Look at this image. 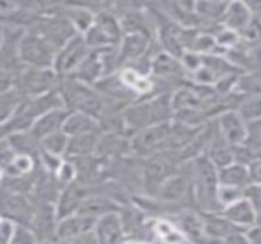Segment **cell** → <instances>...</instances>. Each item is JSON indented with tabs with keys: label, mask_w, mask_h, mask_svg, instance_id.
Listing matches in <instances>:
<instances>
[{
	"label": "cell",
	"mask_w": 261,
	"mask_h": 244,
	"mask_svg": "<svg viewBox=\"0 0 261 244\" xmlns=\"http://www.w3.org/2000/svg\"><path fill=\"white\" fill-rule=\"evenodd\" d=\"M173 119L171 93H154L127 104L121 113L122 133L128 138L135 131Z\"/></svg>",
	"instance_id": "cell-1"
},
{
	"label": "cell",
	"mask_w": 261,
	"mask_h": 244,
	"mask_svg": "<svg viewBox=\"0 0 261 244\" xmlns=\"http://www.w3.org/2000/svg\"><path fill=\"white\" fill-rule=\"evenodd\" d=\"M193 176V199L194 203L200 208L202 214L220 212L222 206L217 199L219 189V176L214 164L205 156H199L187 162Z\"/></svg>",
	"instance_id": "cell-2"
},
{
	"label": "cell",
	"mask_w": 261,
	"mask_h": 244,
	"mask_svg": "<svg viewBox=\"0 0 261 244\" xmlns=\"http://www.w3.org/2000/svg\"><path fill=\"white\" fill-rule=\"evenodd\" d=\"M57 90L67 110L83 112L99 121L104 110V99L93 86L81 83L72 76H58Z\"/></svg>",
	"instance_id": "cell-3"
},
{
	"label": "cell",
	"mask_w": 261,
	"mask_h": 244,
	"mask_svg": "<svg viewBox=\"0 0 261 244\" xmlns=\"http://www.w3.org/2000/svg\"><path fill=\"white\" fill-rule=\"evenodd\" d=\"M177 151L164 150L141 159V186L147 196H154L158 188L180 167Z\"/></svg>",
	"instance_id": "cell-4"
},
{
	"label": "cell",
	"mask_w": 261,
	"mask_h": 244,
	"mask_svg": "<svg viewBox=\"0 0 261 244\" xmlns=\"http://www.w3.org/2000/svg\"><path fill=\"white\" fill-rule=\"evenodd\" d=\"M26 31L40 35L55 50H58L75 34H78L75 28L57 12H37Z\"/></svg>",
	"instance_id": "cell-5"
},
{
	"label": "cell",
	"mask_w": 261,
	"mask_h": 244,
	"mask_svg": "<svg viewBox=\"0 0 261 244\" xmlns=\"http://www.w3.org/2000/svg\"><path fill=\"white\" fill-rule=\"evenodd\" d=\"M168 206H182L193 200V176L188 164H182L151 196Z\"/></svg>",
	"instance_id": "cell-6"
},
{
	"label": "cell",
	"mask_w": 261,
	"mask_h": 244,
	"mask_svg": "<svg viewBox=\"0 0 261 244\" xmlns=\"http://www.w3.org/2000/svg\"><path fill=\"white\" fill-rule=\"evenodd\" d=\"M58 84V75L52 69H37L23 66L12 78V89L18 92L21 98H31L37 95L55 90Z\"/></svg>",
	"instance_id": "cell-7"
},
{
	"label": "cell",
	"mask_w": 261,
	"mask_h": 244,
	"mask_svg": "<svg viewBox=\"0 0 261 244\" xmlns=\"http://www.w3.org/2000/svg\"><path fill=\"white\" fill-rule=\"evenodd\" d=\"M55 49L40 35L24 31L17 44V55L21 66L37 69H52Z\"/></svg>",
	"instance_id": "cell-8"
},
{
	"label": "cell",
	"mask_w": 261,
	"mask_h": 244,
	"mask_svg": "<svg viewBox=\"0 0 261 244\" xmlns=\"http://www.w3.org/2000/svg\"><path fill=\"white\" fill-rule=\"evenodd\" d=\"M170 124H171V121L153 124V125L144 127V128L135 131L133 134H130L128 136L130 154H133L139 159H144L150 154L167 150Z\"/></svg>",
	"instance_id": "cell-9"
},
{
	"label": "cell",
	"mask_w": 261,
	"mask_h": 244,
	"mask_svg": "<svg viewBox=\"0 0 261 244\" xmlns=\"http://www.w3.org/2000/svg\"><path fill=\"white\" fill-rule=\"evenodd\" d=\"M93 223H95V219H90L76 212L57 219L52 238L57 241H72V243L93 241L96 243L95 235L92 232Z\"/></svg>",
	"instance_id": "cell-10"
},
{
	"label": "cell",
	"mask_w": 261,
	"mask_h": 244,
	"mask_svg": "<svg viewBox=\"0 0 261 244\" xmlns=\"http://www.w3.org/2000/svg\"><path fill=\"white\" fill-rule=\"evenodd\" d=\"M90 47L86 44L81 34H75L70 40H67L57 52L52 64V70L58 76H70L78 64L89 53Z\"/></svg>",
	"instance_id": "cell-11"
},
{
	"label": "cell",
	"mask_w": 261,
	"mask_h": 244,
	"mask_svg": "<svg viewBox=\"0 0 261 244\" xmlns=\"http://www.w3.org/2000/svg\"><path fill=\"white\" fill-rule=\"evenodd\" d=\"M34 212V205L24 193L12 191L0 186V217L17 225L29 226Z\"/></svg>",
	"instance_id": "cell-12"
},
{
	"label": "cell",
	"mask_w": 261,
	"mask_h": 244,
	"mask_svg": "<svg viewBox=\"0 0 261 244\" xmlns=\"http://www.w3.org/2000/svg\"><path fill=\"white\" fill-rule=\"evenodd\" d=\"M156 44V37L145 32H127L122 35L116 46L118 58L121 67L139 60L145 53H148Z\"/></svg>",
	"instance_id": "cell-13"
},
{
	"label": "cell",
	"mask_w": 261,
	"mask_h": 244,
	"mask_svg": "<svg viewBox=\"0 0 261 244\" xmlns=\"http://www.w3.org/2000/svg\"><path fill=\"white\" fill-rule=\"evenodd\" d=\"M96 243H122L125 241L124 225L119 211L107 212L95 219L92 229Z\"/></svg>",
	"instance_id": "cell-14"
},
{
	"label": "cell",
	"mask_w": 261,
	"mask_h": 244,
	"mask_svg": "<svg viewBox=\"0 0 261 244\" xmlns=\"http://www.w3.org/2000/svg\"><path fill=\"white\" fill-rule=\"evenodd\" d=\"M216 124L223 139L232 147L243 144L246 138V122L237 115L236 110H225L217 115Z\"/></svg>",
	"instance_id": "cell-15"
},
{
	"label": "cell",
	"mask_w": 261,
	"mask_h": 244,
	"mask_svg": "<svg viewBox=\"0 0 261 244\" xmlns=\"http://www.w3.org/2000/svg\"><path fill=\"white\" fill-rule=\"evenodd\" d=\"M220 214L231 222L234 226L240 229H246L252 225H257L260 220V214L254 209V206L243 197L232 202L231 205H226L222 208Z\"/></svg>",
	"instance_id": "cell-16"
},
{
	"label": "cell",
	"mask_w": 261,
	"mask_h": 244,
	"mask_svg": "<svg viewBox=\"0 0 261 244\" xmlns=\"http://www.w3.org/2000/svg\"><path fill=\"white\" fill-rule=\"evenodd\" d=\"M122 205L115 200L113 197H110L109 194H87L81 203L76 208V214L90 217V219H98L107 212H115V211H121Z\"/></svg>",
	"instance_id": "cell-17"
},
{
	"label": "cell",
	"mask_w": 261,
	"mask_h": 244,
	"mask_svg": "<svg viewBox=\"0 0 261 244\" xmlns=\"http://www.w3.org/2000/svg\"><path fill=\"white\" fill-rule=\"evenodd\" d=\"M176 228L182 232L187 241H203V217L193 209L182 208L174 212Z\"/></svg>",
	"instance_id": "cell-18"
},
{
	"label": "cell",
	"mask_w": 261,
	"mask_h": 244,
	"mask_svg": "<svg viewBox=\"0 0 261 244\" xmlns=\"http://www.w3.org/2000/svg\"><path fill=\"white\" fill-rule=\"evenodd\" d=\"M67 109L66 107H57V109H50L47 112H44L43 115H40L35 122L32 124V127L29 128V131L40 141L41 138L57 133V131H63V124L67 115Z\"/></svg>",
	"instance_id": "cell-19"
},
{
	"label": "cell",
	"mask_w": 261,
	"mask_h": 244,
	"mask_svg": "<svg viewBox=\"0 0 261 244\" xmlns=\"http://www.w3.org/2000/svg\"><path fill=\"white\" fill-rule=\"evenodd\" d=\"M257 15L258 14H254L246 3L240 0H229L222 18V26L240 34Z\"/></svg>",
	"instance_id": "cell-20"
},
{
	"label": "cell",
	"mask_w": 261,
	"mask_h": 244,
	"mask_svg": "<svg viewBox=\"0 0 261 244\" xmlns=\"http://www.w3.org/2000/svg\"><path fill=\"white\" fill-rule=\"evenodd\" d=\"M70 76L90 86H93L99 78H102L104 67L101 60V49H90Z\"/></svg>",
	"instance_id": "cell-21"
},
{
	"label": "cell",
	"mask_w": 261,
	"mask_h": 244,
	"mask_svg": "<svg viewBox=\"0 0 261 244\" xmlns=\"http://www.w3.org/2000/svg\"><path fill=\"white\" fill-rule=\"evenodd\" d=\"M92 131H102V127L95 116L83 112H67L63 124V133L67 136H76Z\"/></svg>",
	"instance_id": "cell-22"
},
{
	"label": "cell",
	"mask_w": 261,
	"mask_h": 244,
	"mask_svg": "<svg viewBox=\"0 0 261 244\" xmlns=\"http://www.w3.org/2000/svg\"><path fill=\"white\" fill-rule=\"evenodd\" d=\"M101 133L102 131H92V133L69 136L67 138V147H66L64 157H67V159H76V157L93 156Z\"/></svg>",
	"instance_id": "cell-23"
},
{
	"label": "cell",
	"mask_w": 261,
	"mask_h": 244,
	"mask_svg": "<svg viewBox=\"0 0 261 244\" xmlns=\"http://www.w3.org/2000/svg\"><path fill=\"white\" fill-rule=\"evenodd\" d=\"M50 12H57L60 14L61 17H64L73 28L78 34H83L93 21V17L95 14L86 8H81V6H76V5H70V3H63L60 5L58 8H55L54 11Z\"/></svg>",
	"instance_id": "cell-24"
},
{
	"label": "cell",
	"mask_w": 261,
	"mask_h": 244,
	"mask_svg": "<svg viewBox=\"0 0 261 244\" xmlns=\"http://www.w3.org/2000/svg\"><path fill=\"white\" fill-rule=\"evenodd\" d=\"M219 183L236 186V188H245L248 183H251L248 167L239 162H231L229 165H225L222 168H217Z\"/></svg>",
	"instance_id": "cell-25"
},
{
	"label": "cell",
	"mask_w": 261,
	"mask_h": 244,
	"mask_svg": "<svg viewBox=\"0 0 261 244\" xmlns=\"http://www.w3.org/2000/svg\"><path fill=\"white\" fill-rule=\"evenodd\" d=\"M5 138H6V141H8V144L14 153L29 154L34 157H37L40 153V141L29 130L15 131V133H11Z\"/></svg>",
	"instance_id": "cell-26"
},
{
	"label": "cell",
	"mask_w": 261,
	"mask_h": 244,
	"mask_svg": "<svg viewBox=\"0 0 261 244\" xmlns=\"http://www.w3.org/2000/svg\"><path fill=\"white\" fill-rule=\"evenodd\" d=\"M232 92H236L242 96L260 95V73H258V70L240 72Z\"/></svg>",
	"instance_id": "cell-27"
},
{
	"label": "cell",
	"mask_w": 261,
	"mask_h": 244,
	"mask_svg": "<svg viewBox=\"0 0 261 244\" xmlns=\"http://www.w3.org/2000/svg\"><path fill=\"white\" fill-rule=\"evenodd\" d=\"M237 115L245 121V122H252L261 119V104L260 95L254 96H245L240 104L236 109Z\"/></svg>",
	"instance_id": "cell-28"
},
{
	"label": "cell",
	"mask_w": 261,
	"mask_h": 244,
	"mask_svg": "<svg viewBox=\"0 0 261 244\" xmlns=\"http://www.w3.org/2000/svg\"><path fill=\"white\" fill-rule=\"evenodd\" d=\"M67 138L69 136L66 133H63V131H57V133L47 134V136L40 139V148L47 151V153H52L55 156L64 157L66 147H67Z\"/></svg>",
	"instance_id": "cell-29"
},
{
	"label": "cell",
	"mask_w": 261,
	"mask_h": 244,
	"mask_svg": "<svg viewBox=\"0 0 261 244\" xmlns=\"http://www.w3.org/2000/svg\"><path fill=\"white\" fill-rule=\"evenodd\" d=\"M20 99H21V96L12 87L9 90L0 92V125L11 116V113L20 102Z\"/></svg>",
	"instance_id": "cell-30"
},
{
	"label": "cell",
	"mask_w": 261,
	"mask_h": 244,
	"mask_svg": "<svg viewBox=\"0 0 261 244\" xmlns=\"http://www.w3.org/2000/svg\"><path fill=\"white\" fill-rule=\"evenodd\" d=\"M54 179L60 188H64L69 183H72L73 180H76V168H75L73 162L64 157L63 162L60 164V167L57 168V171L54 173Z\"/></svg>",
	"instance_id": "cell-31"
},
{
	"label": "cell",
	"mask_w": 261,
	"mask_h": 244,
	"mask_svg": "<svg viewBox=\"0 0 261 244\" xmlns=\"http://www.w3.org/2000/svg\"><path fill=\"white\" fill-rule=\"evenodd\" d=\"M242 193H243V188H236V186H228V185H219L217 199H219L220 206L223 208V206L231 205L232 202L239 200L242 197Z\"/></svg>",
	"instance_id": "cell-32"
},
{
	"label": "cell",
	"mask_w": 261,
	"mask_h": 244,
	"mask_svg": "<svg viewBox=\"0 0 261 244\" xmlns=\"http://www.w3.org/2000/svg\"><path fill=\"white\" fill-rule=\"evenodd\" d=\"M38 241L35 234L32 232V229L26 225H17L14 226V231H12V237H11V241L9 243H17V244H29Z\"/></svg>",
	"instance_id": "cell-33"
},
{
	"label": "cell",
	"mask_w": 261,
	"mask_h": 244,
	"mask_svg": "<svg viewBox=\"0 0 261 244\" xmlns=\"http://www.w3.org/2000/svg\"><path fill=\"white\" fill-rule=\"evenodd\" d=\"M242 197L246 199L252 206L254 209L260 214V206H261V186L260 183H255V182H251L248 183L245 188H243V193H242Z\"/></svg>",
	"instance_id": "cell-34"
},
{
	"label": "cell",
	"mask_w": 261,
	"mask_h": 244,
	"mask_svg": "<svg viewBox=\"0 0 261 244\" xmlns=\"http://www.w3.org/2000/svg\"><path fill=\"white\" fill-rule=\"evenodd\" d=\"M66 0H31V8L35 12H50Z\"/></svg>",
	"instance_id": "cell-35"
},
{
	"label": "cell",
	"mask_w": 261,
	"mask_h": 244,
	"mask_svg": "<svg viewBox=\"0 0 261 244\" xmlns=\"http://www.w3.org/2000/svg\"><path fill=\"white\" fill-rule=\"evenodd\" d=\"M243 234H245V238H246L248 244H260L261 228L258 223H257V225H252V226H249V228H246V229L243 231Z\"/></svg>",
	"instance_id": "cell-36"
},
{
	"label": "cell",
	"mask_w": 261,
	"mask_h": 244,
	"mask_svg": "<svg viewBox=\"0 0 261 244\" xmlns=\"http://www.w3.org/2000/svg\"><path fill=\"white\" fill-rule=\"evenodd\" d=\"M248 173H249V179L251 182H255V183H260L261 182V164H260V157L251 160L248 165Z\"/></svg>",
	"instance_id": "cell-37"
},
{
	"label": "cell",
	"mask_w": 261,
	"mask_h": 244,
	"mask_svg": "<svg viewBox=\"0 0 261 244\" xmlns=\"http://www.w3.org/2000/svg\"><path fill=\"white\" fill-rule=\"evenodd\" d=\"M177 8L185 14H194V6L197 0H174Z\"/></svg>",
	"instance_id": "cell-38"
},
{
	"label": "cell",
	"mask_w": 261,
	"mask_h": 244,
	"mask_svg": "<svg viewBox=\"0 0 261 244\" xmlns=\"http://www.w3.org/2000/svg\"><path fill=\"white\" fill-rule=\"evenodd\" d=\"M3 35H5V31H3V26L0 24V46H2V43H3Z\"/></svg>",
	"instance_id": "cell-39"
},
{
	"label": "cell",
	"mask_w": 261,
	"mask_h": 244,
	"mask_svg": "<svg viewBox=\"0 0 261 244\" xmlns=\"http://www.w3.org/2000/svg\"><path fill=\"white\" fill-rule=\"evenodd\" d=\"M216 2H229V0H216Z\"/></svg>",
	"instance_id": "cell-40"
}]
</instances>
